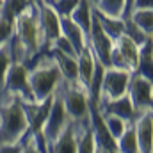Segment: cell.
I'll use <instances>...</instances> for the list:
<instances>
[{"label": "cell", "instance_id": "obj_23", "mask_svg": "<svg viewBox=\"0 0 153 153\" xmlns=\"http://www.w3.org/2000/svg\"><path fill=\"white\" fill-rule=\"evenodd\" d=\"M30 4H32V0H2L0 16H4L5 20H9V22L13 23L14 18H16L23 9H27Z\"/></svg>", "mask_w": 153, "mask_h": 153}, {"label": "cell", "instance_id": "obj_26", "mask_svg": "<svg viewBox=\"0 0 153 153\" xmlns=\"http://www.w3.org/2000/svg\"><path fill=\"white\" fill-rule=\"evenodd\" d=\"M125 34L128 36V38L132 39L137 46H143L146 41H150L152 36H148L146 32H143L132 20H125Z\"/></svg>", "mask_w": 153, "mask_h": 153}, {"label": "cell", "instance_id": "obj_7", "mask_svg": "<svg viewBox=\"0 0 153 153\" xmlns=\"http://www.w3.org/2000/svg\"><path fill=\"white\" fill-rule=\"evenodd\" d=\"M68 121H70V116H68L66 109H64V103H62V98H61L59 91L55 89V93L52 94L48 114H46L45 121H43V126H41V134H43V137L46 141V148L52 146V143L64 130Z\"/></svg>", "mask_w": 153, "mask_h": 153}, {"label": "cell", "instance_id": "obj_17", "mask_svg": "<svg viewBox=\"0 0 153 153\" xmlns=\"http://www.w3.org/2000/svg\"><path fill=\"white\" fill-rule=\"evenodd\" d=\"M100 112H111V114H116L119 117H123L126 123H134V109H132V103H130V98L125 94L121 98H116L112 102H107L103 103L102 107H96Z\"/></svg>", "mask_w": 153, "mask_h": 153}, {"label": "cell", "instance_id": "obj_9", "mask_svg": "<svg viewBox=\"0 0 153 153\" xmlns=\"http://www.w3.org/2000/svg\"><path fill=\"white\" fill-rule=\"evenodd\" d=\"M36 4V13H38V25L43 41V52H48L55 39L61 36V22L57 13L46 4V2H34Z\"/></svg>", "mask_w": 153, "mask_h": 153}, {"label": "cell", "instance_id": "obj_12", "mask_svg": "<svg viewBox=\"0 0 153 153\" xmlns=\"http://www.w3.org/2000/svg\"><path fill=\"white\" fill-rule=\"evenodd\" d=\"M139 153H152L153 146V111H146L134 119Z\"/></svg>", "mask_w": 153, "mask_h": 153}, {"label": "cell", "instance_id": "obj_10", "mask_svg": "<svg viewBox=\"0 0 153 153\" xmlns=\"http://www.w3.org/2000/svg\"><path fill=\"white\" fill-rule=\"evenodd\" d=\"M89 125H91L93 137H94V153H117L116 139L109 134L102 119V114L94 103H91L89 107Z\"/></svg>", "mask_w": 153, "mask_h": 153}, {"label": "cell", "instance_id": "obj_14", "mask_svg": "<svg viewBox=\"0 0 153 153\" xmlns=\"http://www.w3.org/2000/svg\"><path fill=\"white\" fill-rule=\"evenodd\" d=\"M114 46L117 48V52L121 53V57L126 62L128 70L130 71H135L137 70V64H139V46L128 38L125 32L117 39H114Z\"/></svg>", "mask_w": 153, "mask_h": 153}, {"label": "cell", "instance_id": "obj_29", "mask_svg": "<svg viewBox=\"0 0 153 153\" xmlns=\"http://www.w3.org/2000/svg\"><path fill=\"white\" fill-rule=\"evenodd\" d=\"M13 36V23L9 20H5L4 16H0V46L4 43H7Z\"/></svg>", "mask_w": 153, "mask_h": 153}, {"label": "cell", "instance_id": "obj_31", "mask_svg": "<svg viewBox=\"0 0 153 153\" xmlns=\"http://www.w3.org/2000/svg\"><path fill=\"white\" fill-rule=\"evenodd\" d=\"M134 9H153V0H134L132 11Z\"/></svg>", "mask_w": 153, "mask_h": 153}, {"label": "cell", "instance_id": "obj_2", "mask_svg": "<svg viewBox=\"0 0 153 153\" xmlns=\"http://www.w3.org/2000/svg\"><path fill=\"white\" fill-rule=\"evenodd\" d=\"M27 130L29 121L20 100L0 89V148L16 144Z\"/></svg>", "mask_w": 153, "mask_h": 153}, {"label": "cell", "instance_id": "obj_8", "mask_svg": "<svg viewBox=\"0 0 153 153\" xmlns=\"http://www.w3.org/2000/svg\"><path fill=\"white\" fill-rule=\"evenodd\" d=\"M5 93L16 96L20 102H34L30 85H29V66L25 62H16L13 61L4 80V87Z\"/></svg>", "mask_w": 153, "mask_h": 153}, {"label": "cell", "instance_id": "obj_27", "mask_svg": "<svg viewBox=\"0 0 153 153\" xmlns=\"http://www.w3.org/2000/svg\"><path fill=\"white\" fill-rule=\"evenodd\" d=\"M11 62H13V52H11V43L7 41L0 46V89L4 87L5 73H7Z\"/></svg>", "mask_w": 153, "mask_h": 153}, {"label": "cell", "instance_id": "obj_3", "mask_svg": "<svg viewBox=\"0 0 153 153\" xmlns=\"http://www.w3.org/2000/svg\"><path fill=\"white\" fill-rule=\"evenodd\" d=\"M32 61L34 64L32 68H29V85H30L34 102L41 103L55 93L59 82L62 80V75L57 62L48 52H41Z\"/></svg>", "mask_w": 153, "mask_h": 153}, {"label": "cell", "instance_id": "obj_16", "mask_svg": "<svg viewBox=\"0 0 153 153\" xmlns=\"http://www.w3.org/2000/svg\"><path fill=\"white\" fill-rule=\"evenodd\" d=\"M48 53L53 57V61L57 62L59 70H61V75L64 80L68 82H76V57L73 55H68L57 48H50Z\"/></svg>", "mask_w": 153, "mask_h": 153}, {"label": "cell", "instance_id": "obj_19", "mask_svg": "<svg viewBox=\"0 0 153 153\" xmlns=\"http://www.w3.org/2000/svg\"><path fill=\"white\" fill-rule=\"evenodd\" d=\"M93 13H94V16H96V20H98L102 30L112 39V41L117 39L123 32H125V20H123V18H111V16H105V14L98 13L94 7H93Z\"/></svg>", "mask_w": 153, "mask_h": 153}, {"label": "cell", "instance_id": "obj_22", "mask_svg": "<svg viewBox=\"0 0 153 153\" xmlns=\"http://www.w3.org/2000/svg\"><path fill=\"white\" fill-rule=\"evenodd\" d=\"M152 64H153V48L152 39L146 41L143 46H139V64H137V73H141L146 78H152Z\"/></svg>", "mask_w": 153, "mask_h": 153}, {"label": "cell", "instance_id": "obj_11", "mask_svg": "<svg viewBox=\"0 0 153 153\" xmlns=\"http://www.w3.org/2000/svg\"><path fill=\"white\" fill-rule=\"evenodd\" d=\"M112 43L114 41L102 30V27H100V23H98V20L93 13V22H91V30H89V36H87V45L93 50L96 61H100L105 68H109V57H111Z\"/></svg>", "mask_w": 153, "mask_h": 153}, {"label": "cell", "instance_id": "obj_32", "mask_svg": "<svg viewBox=\"0 0 153 153\" xmlns=\"http://www.w3.org/2000/svg\"><path fill=\"white\" fill-rule=\"evenodd\" d=\"M32 2H41V0H32Z\"/></svg>", "mask_w": 153, "mask_h": 153}, {"label": "cell", "instance_id": "obj_33", "mask_svg": "<svg viewBox=\"0 0 153 153\" xmlns=\"http://www.w3.org/2000/svg\"><path fill=\"white\" fill-rule=\"evenodd\" d=\"M0 5H2V0H0Z\"/></svg>", "mask_w": 153, "mask_h": 153}, {"label": "cell", "instance_id": "obj_15", "mask_svg": "<svg viewBox=\"0 0 153 153\" xmlns=\"http://www.w3.org/2000/svg\"><path fill=\"white\" fill-rule=\"evenodd\" d=\"M52 153H75L76 152V141H75V130H73V121L70 119L64 130L57 135V139L52 143L48 148Z\"/></svg>", "mask_w": 153, "mask_h": 153}, {"label": "cell", "instance_id": "obj_13", "mask_svg": "<svg viewBox=\"0 0 153 153\" xmlns=\"http://www.w3.org/2000/svg\"><path fill=\"white\" fill-rule=\"evenodd\" d=\"M59 22H61V36H64V38L71 43V46L75 48L76 55H78L87 46V36L84 34V30L76 25L70 16L59 18Z\"/></svg>", "mask_w": 153, "mask_h": 153}, {"label": "cell", "instance_id": "obj_6", "mask_svg": "<svg viewBox=\"0 0 153 153\" xmlns=\"http://www.w3.org/2000/svg\"><path fill=\"white\" fill-rule=\"evenodd\" d=\"M126 96L130 98L134 114L139 116L146 111H153V84L152 78H146L137 71L130 73L128 80V89H126ZM135 119V117H134Z\"/></svg>", "mask_w": 153, "mask_h": 153}, {"label": "cell", "instance_id": "obj_18", "mask_svg": "<svg viewBox=\"0 0 153 153\" xmlns=\"http://www.w3.org/2000/svg\"><path fill=\"white\" fill-rule=\"evenodd\" d=\"M70 18L84 30L85 36H89L91 22H93V5H91L87 0H78V4L75 5V9L71 11Z\"/></svg>", "mask_w": 153, "mask_h": 153}, {"label": "cell", "instance_id": "obj_34", "mask_svg": "<svg viewBox=\"0 0 153 153\" xmlns=\"http://www.w3.org/2000/svg\"><path fill=\"white\" fill-rule=\"evenodd\" d=\"M45 2H50V0H45Z\"/></svg>", "mask_w": 153, "mask_h": 153}, {"label": "cell", "instance_id": "obj_4", "mask_svg": "<svg viewBox=\"0 0 153 153\" xmlns=\"http://www.w3.org/2000/svg\"><path fill=\"white\" fill-rule=\"evenodd\" d=\"M57 91L62 98L64 109L70 116V119L80 121V119L89 117L91 98H89V93L78 82H68V80L62 78L57 85Z\"/></svg>", "mask_w": 153, "mask_h": 153}, {"label": "cell", "instance_id": "obj_21", "mask_svg": "<svg viewBox=\"0 0 153 153\" xmlns=\"http://www.w3.org/2000/svg\"><path fill=\"white\" fill-rule=\"evenodd\" d=\"M126 20H132L148 36L153 34V9H134Z\"/></svg>", "mask_w": 153, "mask_h": 153}, {"label": "cell", "instance_id": "obj_1", "mask_svg": "<svg viewBox=\"0 0 153 153\" xmlns=\"http://www.w3.org/2000/svg\"><path fill=\"white\" fill-rule=\"evenodd\" d=\"M13 61L25 62L27 66L32 59L43 52V41L38 25L36 4L32 2L27 9H23L13 22V36L9 39Z\"/></svg>", "mask_w": 153, "mask_h": 153}, {"label": "cell", "instance_id": "obj_30", "mask_svg": "<svg viewBox=\"0 0 153 153\" xmlns=\"http://www.w3.org/2000/svg\"><path fill=\"white\" fill-rule=\"evenodd\" d=\"M52 48H57V50H61V52H64V53H68V55H73V57H76L75 48L71 46V43L64 38V36H59V38L55 39V43L52 45Z\"/></svg>", "mask_w": 153, "mask_h": 153}, {"label": "cell", "instance_id": "obj_5", "mask_svg": "<svg viewBox=\"0 0 153 153\" xmlns=\"http://www.w3.org/2000/svg\"><path fill=\"white\" fill-rule=\"evenodd\" d=\"M130 73L126 70H116V68H105L103 76H102V84H100V91H98V98L94 102L96 107H102L107 102H112L116 98H121L126 94L128 89V80Z\"/></svg>", "mask_w": 153, "mask_h": 153}, {"label": "cell", "instance_id": "obj_24", "mask_svg": "<svg viewBox=\"0 0 153 153\" xmlns=\"http://www.w3.org/2000/svg\"><path fill=\"white\" fill-rule=\"evenodd\" d=\"M125 2L126 0H98L93 7L111 18H123V11H125Z\"/></svg>", "mask_w": 153, "mask_h": 153}, {"label": "cell", "instance_id": "obj_28", "mask_svg": "<svg viewBox=\"0 0 153 153\" xmlns=\"http://www.w3.org/2000/svg\"><path fill=\"white\" fill-rule=\"evenodd\" d=\"M45 2V0H43ZM55 13H57V16L59 18H64V16H70L71 14V11L75 9V5L78 4V0H50V2H46Z\"/></svg>", "mask_w": 153, "mask_h": 153}, {"label": "cell", "instance_id": "obj_20", "mask_svg": "<svg viewBox=\"0 0 153 153\" xmlns=\"http://www.w3.org/2000/svg\"><path fill=\"white\" fill-rule=\"evenodd\" d=\"M116 144H117V153H139V144H137L134 123H130L125 128V132L117 137Z\"/></svg>", "mask_w": 153, "mask_h": 153}, {"label": "cell", "instance_id": "obj_25", "mask_svg": "<svg viewBox=\"0 0 153 153\" xmlns=\"http://www.w3.org/2000/svg\"><path fill=\"white\" fill-rule=\"evenodd\" d=\"M100 114H102V119H103V123H105L109 134L114 137L116 141H117V137L125 132V128L130 125V123H126L123 117H119V116H116V114H111V112H100Z\"/></svg>", "mask_w": 153, "mask_h": 153}]
</instances>
